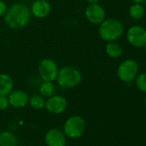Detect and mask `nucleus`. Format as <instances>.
Wrapping results in <instances>:
<instances>
[{"label":"nucleus","mask_w":146,"mask_h":146,"mask_svg":"<svg viewBox=\"0 0 146 146\" xmlns=\"http://www.w3.org/2000/svg\"><path fill=\"white\" fill-rule=\"evenodd\" d=\"M29 99L28 93L22 90H12L8 96L10 106L14 108H23L26 107L29 104Z\"/></svg>","instance_id":"11"},{"label":"nucleus","mask_w":146,"mask_h":146,"mask_svg":"<svg viewBox=\"0 0 146 146\" xmlns=\"http://www.w3.org/2000/svg\"><path fill=\"white\" fill-rule=\"evenodd\" d=\"M14 88V81L12 78L6 74V73H1L0 74V96H6L13 90Z\"/></svg>","instance_id":"13"},{"label":"nucleus","mask_w":146,"mask_h":146,"mask_svg":"<svg viewBox=\"0 0 146 146\" xmlns=\"http://www.w3.org/2000/svg\"><path fill=\"white\" fill-rule=\"evenodd\" d=\"M45 100H44V97L41 96L40 95H33L29 97V105L36 109V110H40V109H43L45 108Z\"/></svg>","instance_id":"18"},{"label":"nucleus","mask_w":146,"mask_h":146,"mask_svg":"<svg viewBox=\"0 0 146 146\" xmlns=\"http://www.w3.org/2000/svg\"><path fill=\"white\" fill-rule=\"evenodd\" d=\"M82 73L73 66H64L58 70L57 83L63 89H73L82 82Z\"/></svg>","instance_id":"3"},{"label":"nucleus","mask_w":146,"mask_h":146,"mask_svg":"<svg viewBox=\"0 0 146 146\" xmlns=\"http://www.w3.org/2000/svg\"><path fill=\"white\" fill-rule=\"evenodd\" d=\"M39 93L43 97H50L54 93V85L52 82L43 81L39 87Z\"/></svg>","instance_id":"17"},{"label":"nucleus","mask_w":146,"mask_h":146,"mask_svg":"<svg viewBox=\"0 0 146 146\" xmlns=\"http://www.w3.org/2000/svg\"><path fill=\"white\" fill-rule=\"evenodd\" d=\"M143 47V50H144V52H145V53H146V43H145V45H144Z\"/></svg>","instance_id":"24"},{"label":"nucleus","mask_w":146,"mask_h":146,"mask_svg":"<svg viewBox=\"0 0 146 146\" xmlns=\"http://www.w3.org/2000/svg\"><path fill=\"white\" fill-rule=\"evenodd\" d=\"M144 4H145V6H146V0H144Z\"/></svg>","instance_id":"26"},{"label":"nucleus","mask_w":146,"mask_h":146,"mask_svg":"<svg viewBox=\"0 0 146 146\" xmlns=\"http://www.w3.org/2000/svg\"><path fill=\"white\" fill-rule=\"evenodd\" d=\"M46 146H65L66 136L64 131L58 128H52L45 135Z\"/></svg>","instance_id":"10"},{"label":"nucleus","mask_w":146,"mask_h":146,"mask_svg":"<svg viewBox=\"0 0 146 146\" xmlns=\"http://www.w3.org/2000/svg\"><path fill=\"white\" fill-rule=\"evenodd\" d=\"M126 39L132 46L143 47L146 43V29L140 25H133L128 29Z\"/></svg>","instance_id":"7"},{"label":"nucleus","mask_w":146,"mask_h":146,"mask_svg":"<svg viewBox=\"0 0 146 146\" xmlns=\"http://www.w3.org/2000/svg\"><path fill=\"white\" fill-rule=\"evenodd\" d=\"M84 14L86 19L94 25H100L106 19L105 10L99 4L89 5Z\"/></svg>","instance_id":"9"},{"label":"nucleus","mask_w":146,"mask_h":146,"mask_svg":"<svg viewBox=\"0 0 146 146\" xmlns=\"http://www.w3.org/2000/svg\"><path fill=\"white\" fill-rule=\"evenodd\" d=\"M10 106L8 96H0V110H5Z\"/></svg>","instance_id":"20"},{"label":"nucleus","mask_w":146,"mask_h":146,"mask_svg":"<svg viewBox=\"0 0 146 146\" xmlns=\"http://www.w3.org/2000/svg\"><path fill=\"white\" fill-rule=\"evenodd\" d=\"M18 139L11 131H5L0 132V146H17Z\"/></svg>","instance_id":"14"},{"label":"nucleus","mask_w":146,"mask_h":146,"mask_svg":"<svg viewBox=\"0 0 146 146\" xmlns=\"http://www.w3.org/2000/svg\"><path fill=\"white\" fill-rule=\"evenodd\" d=\"M46 110L52 114H60L67 108V100L59 95H52L45 102Z\"/></svg>","instance_id":"8"},{"label":"nucleus","mask_w":146,"mask_h":146,"mask_svg":"<svg viewBox=\"0 0 146 146\" xmlns=\"http://www.w3.org/2000/svg\"><path fill=\"white\" fill-rule=\"evenodd\" d=\"M144 102H145V106H146V96H145V100H144Z\"/></svg>","instance_id":"25"},{"label":"nucleus","mask_w":146,"mask_h":146,"mask_svg":"<svg viewBox=\"0 0 146 146\" xmlns=\"http://www.w3.org/2000/svg\"><path fill=\"white\" fill-rule=\"evenodd\" d=\"M129 16L134 20H139L143 17L145 14V10L141 4H133L130 6L128 11Z\"/></svg>","instance_id":"16"},{"label":"nucleus","mask_w":146,"mask_h":146,"mask_svg":"<svg viewBox=\"0 0 146 146\" xmlns=\"http://www.w3.org/2000/svg\"><path fill=\"white\" fill-rule=\"evenodd\" d=\"M7 10H8L7 5L4 1H2V0H0V17L5 16Z\"/></svg>","instance_id":"21"},{"label":"nucleus","mask_w":146,"mask_h":146,"mask_svg":"<svg viewBox=\"0 0 146 146\" xmlns=\"http://www.w3.org/2000/svg\"><path fill=\"white\" fill-rule=\"evenodd\" d=\"M98 33L104 41H116L124 33V26L120 21L115 18L105 19L99 25Z\"/></svg>","instance_id":"2"},{"label":"nucleus","mask_w":146,"mask_h":146,"mask_svg":"<svg viewBox=\"0 0 146 146\" xmlns=\"http://www.w3.org/2000/svg\"><path fill=\"white\" fill-rule=\"evenodd\" d=\"M131 1L133 2V4H143L144 3V0H131Z\"/></svg>","instance_id":"23"},{"label":"nucleus","mask_w":146,"mask_h":146,"mask_svg":"<svg viewBox=\"0 0 146 146\" xmlns=\"http://www.w3.org/2000/svg\"><path fill=\"white\" fill-rule=\"evenodd\" d=\"M134 80H135V84L137 88L140 91L146 93V73H140V74H137Z\"/></svg>","instance_id":"19"},{"label":"nucleus","mask_w":146,"mask_h":146,"mask_svg":"<svg viewBox=\"0 0 146 146\" xmlns=\"http://www.w3.org/2000/svg\"><path fill=\"white\" fill-rule=\"evenodd\" d=\"M105 50L107 55L111 58H119L123 53V49L121 46L115 41L108 42Z\"/></svg>","instance_id":"15"},{"label":"nucleus","mask_w":146,"mask_h":146,"mask_svg":"<svg viewBox=\"0 0 146 146\" xmlns=\"http://www.w3.org/2000/svg\"><path fill=\"white\" fill-rule=\"evenodd\" d=\"M85 131V121L79 115L69 117L64 124L63 131L64 135L71 139H77L82 137Z\"/></svg>","instance_id":"4"},{"label":"nucleus","mask_w":146,"mask_h":146,"mask_svg":"<svg viewBox=\"0 0 146 146\" xmlns=\"http://www.w3.org/2000/svg\"><path fill=\"white\" fill-rule=\"evenodd\" d=\"M31 13L29 7L22 3H17L8 8L4 16L5 24L11 29H21L27 26Z\"/></svg>","instance_id":"1"},{"label":"nucleus","mask_w":146,"mask_h":146,"mask_svg":"<svg viewBox=\"0 0 146 146\" xmlns=\"http://www.w3.org/2000/svg\"><path fill=\"white\" fill-rule=\"evenodd\" d=\"M58 70L59 69L56 62L51 58L42 59L38 66L39 75L42 81L53 82L56 80Z\"/></svg>","instance_id":"6"},{"label":"nucleus","mask_w":146,"mask_h":146,"mask_svg":"<svg viewBox=\"0 0 146 146\" xmlns=\"http://www.w3.org/2000/svg\"><path fill=\"white\" fill-rule=\"evenodd\" d=\"M89 5H95V4H98L100 0H87Z\"/></svg>","instance_id":"22"},{"label":"nucleus","mask_w":146,"mask_h":146,"mask_svg":"<svg viewBox=\"0 0 146 146\" xmlns=\"http://www.w3.org/2000/svg\"><path fill=\"white\" fill-rule=\"evenodd\" d=\"M138 64L135 59L127 58L117 68V76L119 80L125 84L131 83L138 73Z\"/></svg>","instance_id":"5"},{"label":"nucleus","mask_w":146,"mask_h":146,"mask_svg":"<svg viewBox=\"0 0 146 146\" xmlns=\"http://www.w3.org/2000/svg\"><path fill=\"white\" fill-rule=\"evenodd\" d=\"M51 5L47 0H35L31 5L30 13L38 19L46 17L51 12Z\"/></svg>","instance_id":"12"}]
</instances>
